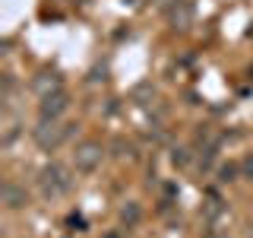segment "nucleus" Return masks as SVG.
Instances as JSON below:
<instances>
[{
    "mask_svg": "<svg viewBox=\"0 0 253 238\" xmlns=\"http://www.w3.org/2000/svg\"><path fill=\"white\" fill-rule=\"evenodd\" d=\"M70 184H73V181H70V172L63 169L60 162H51L47 165V169H42V178H38V187H42V194L44 197H63L70 190Z\"/></svg>",
    "mask_w": 253,
    "mask_h": 238,
    "instance_id": "obj_1",
    "label": "nucleus"
},
{
    "mask_svg": "<svg viewBox=\"0 0 253 238\" xmlns=\"http://www.w3.org/2000/svg\"><path fill=\"white\" fill-rule=\"evenodd\" d=\"M73 133V124H57V121H42V127H35V143L44 153H54L63 140Z\"/></svg>",
    "mask_w": 253,
    "mask_h": 238,
    "instance_id": "obj_2",
    "label": "nucleus"
},
{
    "mask_svg": "<svg viewBox=\"0 0 253 238\" xmlns=\"http://www.w3.org/2000/svg\"><path fill=\"white\" fill-rule=\"evenodd\" d=\"M73 165H76V172H83V175L95 172L101 165V143H95V140L79 143L76 153H73Z\"/></svg>",
    "mask_w": 253,
    "mask_h": 238,
    "instance_id": "obj_3",
    "label": "nucleus"
},
{
    "mask_svg": "<svg viewBox=\"0 0 253 238\" xmlns=\"http://www.w3.org/2000/svg\"><path fill=\"white\" fill-rule=\"evenodd\" d=\"M67 108H70V95L63 89H57V92L44 95V99L38 102V118H42V121H57Z\"/></svg>",
    "mask_w": 253,
    "mask_h": 238,
    "instance_id": "obj_4",
    "label": "nucleus"
},
{
    "mask_svg": "<svg viewBox=\"0 0 253 238\" xmlns=\"http://www.w3.org/2000/svg\"><path fill=\"white\" fill-rule=\"evenodd\" d=\"M3 203H6V210H22L29 203L26 187H19L16 181H3Z\"/></svg>",
    "mask_w": 253,
    "mask_h": 238,
    "instance_id": "obj_5",
    "label": "nucleus"
},
{
    "mask_svg": "<svg viewBox=\"0 0 253 238\" xmlns=\"http://www.w3.org/2000/svg\"><path fill=\"white\" fill-rule=\"evenodd\" d=\"M32 89H35L38 95H51V92H57L60 89V76L57 73H38L35 79H32Z\"/></svg>",
    "mask_w": 253,
    "mask_h": 238,
    "instance_id": "obj_6",
    "label": "nucleus"
},
{
    "mask_svg": "<svg viewBox=\"0 0 253 238\" xmlns=\"http://www.w3.org/2000/svg\"><path fill=\"white\" fill-rule=\"evenodd\" d=\"M190 19H193V6H190L187 0H180V3L171 10V22H174V26H180V29H187Z\"/></svg>",
    "mask_w": 253,
    "mask_h": 238,
    "instance_id": "obj_7",
    "label": "nucleus"
},
{
    "mask_svg": "<svg viewBox=\"0 0 253 238\" xmlns=\"http://www.w3.org/2000/svg\"><path fill=\"white\" fill-rule=\"evenodd\" d=\"M139 216H142V213H139V206H136V203H126L124 210H121V219L126 222V226H136Z\"/></svg>",
    "mask_w": 253,
    "mask_h": 238,
    "instance_id": "obj_8",
    "label": "nucleus"
},
{
    "mask_svg": "<svg viewBox=\"0 0 253 238\" xmlns=\"http://www.w3.org/2000/svg\"><path fill=\"white\" fill-rule=\"evenodd\" d=\"M241 178L253 181V156H244L241 159Z\"/></svg>",
    "mask_w": 253,
    "mask_h": 238,
    "instance_id": "obj_9",
    "label": "nucleus"
},
{
    "mask_svg": "<svg viewBox=\"0 0 253 238\" xmlns=\"http://www.w3.org/2000/svg\"><path fill=\"white\" fill-rule=\"evenodd\" d=\"M231 175H234V169H231V165H225V169H221V181H231Z\"/></svg>",
    "mask_w": 253,
    "mask_h": 238,
    "instance_id": "obj_10",
    "label": "nucleus"
},
{
    "mask_svg": "<svg viewBox=\"0 0 253 238\" xmlns=\"http://www.w3.org/2000/svg\"><path fill=\"white\" fill-rule=\"evenodd\" d=\"M158 3H162V6H165V10H168V6H177V3H180V0H158Z\"/></svg>",
    "mask_w": 253,
    "mask_h": 238,
    "instance_id": "obj_11",
    "label": "nucleus"
}]
</instances>
